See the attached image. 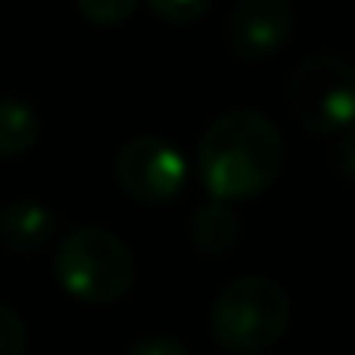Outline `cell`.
<instances>
[{
    "label": "cell",
    "instance_id": "1",
    "mask_svg": "<svg viewBox=\"0 0 355 355\" xmlns=\"http://www.w3.org/2000/svg\"><path fill=\"white\" fill-rule=\"evenodd\" d=\"M286 164L279 125L258 108L220 115L199 139V174L216 202L258 199Z\"/></svg>",
    "mask_w": 355,
    "mask_h": 355
},
{
    "label": "cell",
    "instance_id": "2",
    "mask_svg": "<svg viewBox=\"0 0 355 355\" xmlns=\"http://www.w3.org/2000/svg\"><path fill=\"white\" fill-rule=\"evenodd\" d=\"M289 293L268 275L234 279L213 303V338L234 355H261L289 327Z\"/></svg>",
    "mask_w": 355,
    "mask_h": 355
},
{
    "label": "cell",
    "instance_id": "3",
    "mask_svg": "<svg viewBox=\"0 0 355 355\" xmlns=\"http://www.w3.org/2000/svg\"><path fill=\"white\" fill-rule=\"evenodd\" d=\"M60 286L80 303H119L136 286V258L122 237L101 227H80L63 237L53 258Z\"/></svg>",
    "mask_w": 355,
    "mask_h": 355
},
{
    "label": "cell",
    "instance_id": "4",
    "mask_svg": "<svg viewBox=\"0 0 355 355\" xmlns=\"http://www.w3.org/2000/svg\"><path fill=\"white\" fill-rule=\"evenodd\" d=\"M296 122L317 136H345L355 115V73L334 53H313L300 60L286 84Z\"/></svg>",
    "mask_w": 355,
    "mask_h": 355
},
{
    "label": "cell",
    "instance_id": "5",
    "mask_svg": "<svg viewBox=\"0 0 355 355\" xmlns=\"http://www.w3.org/2000/svg\"><path fill=\"white\" fill-rule=\"evenodd\" d=\"M115 182L129 199L160 206L182 196L189 182V160L164 136H132L115 153Z\"/></svg>",
    "mask_w": 355,
    "mask_h": 355
},
{
    "label": "cell",
    "instance_id": "6",
    "mask_svg": "<svg viewBox=\"0 0 355 355\" xmlns=\"http://www.w3.org/2000/svg\"><path fill=\"white\" fill-rule=\"evenodd\" d=\"M293 35L289 0H237L227 18V46L237 60L258 63L282 53Z\"/></svg>",
    "mask_w": 355,
    "mask_h": 355
},
{
    "label": "cell",
    "instance_id": "7",
    "mask_svg": "<svg viewBox=\"0 0 355 355\" xmlns=\"http://www.w3.org/2000/svg\"><path fill=\"white\" fill-rule=\"evenodd\" d=\"M56 234V213L39 202H11L0 209V248L11 254H35Z\"/></svg>",
    "mask_w": 355,
    "mask_h": 355
},
{
    "label": "cell",
    "instance_id": "8",
    "mask_svg": "<svg viewBox=\"0 0 355 355\" xmlns=\"http://www.w3.org/2000/svg\"><path fill=\"white\" fill-rule=\"evenodd\" d=\"M192 244L199 254L206 258H220V254H230L241 241V220L237 213L227 206V202H209V206H199L196 216H192Z\"/></svg>",
    "mask_w": 355,
    "mask_h": 355
},
{
    "label": "cell",
    "instance_id": "9",
    "mask_svg": "<svg viewBox=\"0 0 355 355\" xmlns=\"http://www.w3.org/2000/svg\"><path fill=\"white\" fill-rule=\"evenodd\" d=\"M39 115L18 98H0V160H15L39 139Z\"/></svg>",
    "mask_w": 355,
    "mask_h": 355
},
{
    "label": "cell",
    "instance_id": "10",
    "mask_svg": "<svg viewBox=\"0 0 355 355\" xmlns=\"http://www.w3.org/2000/svg\"><path fill=\"white\" fill-rule=\"evenodd\" d=\"M73 4H77V11H80L91 25H98V28H115V25H122V21L136 11L139 0H73Z\"/></svg>",
    "mask_w": 355,
    "mask_h": 355
},
{
    "label": "cell",
    "instance_id": "11",
    "mask_svg": "<svg viewBox=\"0 0 355 355\" xmlns=\"http://www.w3.org/2000/svg\"><path fill=\"white\" fill-rule=\"evenodd\" d=\"M146 4L167 25H192L213 8V0H146Z\"/></svg>",
    "mask_w": 355,
    "mask_h": 355
},
{
    "label": "cell",
    "instance_id": "12",
    "mask_svg": "<svg viewBox=\"0 0 355 355\" xmlns=\"http://www.w3.org/2000/svg\"><path fill=\"white\" fill-rule=\"evenodd\" d=\"M28 348V331L18 310L0 303V355H25Z\"/></svg>",
    "mask_w": 355,
    "mask_h": 355
},
{
    "label": "cell",
    "instance_id": "13",
    "mask_svg": "<svg viewBox=\"0 0 355 355\" xmlns=\"http://www.w3.org/2000/svg\"><path fill=\"white\" fill-rule=\"evenodd\" d=\"M125 355H189V348L164 334H143L125 348Z\"/></svg>",
    "mask_w": 355,
    "mask_h": 355
}]
</instances>
